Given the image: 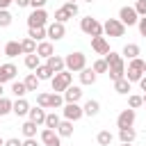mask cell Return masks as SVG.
<instances>
[{
    "instance_id": "obj_1",
    "label": "cell",
    "mask_w": 146,
    "mask_h": 146,
    "mask_svg": "<svg viewBox=\"0 0 146 146\" xmlns=\"http://www.w3.org/2000/svg\"><path fill=\"white\" fill-rule=\"evenodd\" d=\"M64 68L71 71V73H80L82 68H87V55L75 50V52H68L64 57Z\"/></svg>"
},
{
    "instance_id": "obj_2",
    "label": "cell",
    "mask_w": 146,
    "mask_h": 146,
    "mask_svg": "<svg viewBox=\"0 0 146 146\" xmlns=\"http://www.w3.org/2000/svg\"><path fill=\"white\" fill-rule=\"evenodd\" d=\"M50 84H52V91L55 94H64L71 84H73V73L71 71H59V73H55L52 78H50Z\"/></svg>"
},
{
    "instance_id": "obj_3",
    "label": "cell",
    "mask_w": 146,
    "mask_h": 146,
    "mask_svg": "<svg viewBox=\"0 0 146 146\" xmlns=\"http://www.w3.org/2000/svg\"><path fill=\"white\" fill-rule=\"evenodd\" d=\"M80 30L87 34V36H103V23L100 21H96V18H91V16H84V18H80Z\"/></svg>"
},
{
    "instance_id": "obj_4",
    "label": "cell",
    "mask_w": 146,
    "mask_h": 146,
    "mask_svg": "<svg viewBox=\"0 0 146 146\" xmlns=\"http://www.w3.org/2000/svg\"><path fill=\"white\" fill-rule=\"evenodd\" d=\"M144 59L141 57H135V59H130V64H128V68H125V80L132 84V82H139L141 80V75H144Z\"/></svg>"
},
{
    "instance_id": "obj_5",
    "label": "cell",
    "mask_w": 146,
    "mask_h": 146,
    "mask_svg": "<svg viewBox=\"0 0 146 146\" xmlns=\"http://www.w3.org/2000/svg\"><path fill=\"white\" fill-rule=\"evenodd\" d=\"M103 34H107V36H112V39H119V36L125 34V25H123L119 18H107V21L103 23Z\"/></svg>"
},
{
    "instance_id": "obj_6",
    "label": "cell",
    "mask_w": 146,
    "mask_h": 146,
    "mask_svg": "<svg viewBox=\"0 0 146 146\" xmlns=\"http://www.w3.org/2000/svg\"><path fill=\"white\" fill-rule=\"evenodd\" d=\"M62 114H64V119L66 121H80L82 116H84V112H82V105L80 103H64V107H62Z\"/></svg>"
},
{
    "instance_id": "obj_7",
    "label": "cell",
    "mask_w": 146,
    "mask_h": 146,
    "mask_svg": "<svg viewBox=\"0 0 146 146\" xmlns=\"http://www.w3.org/2000/svg\"><path fill=\"white\" fill-rule=\"evenodd\" d=\"M119 21L125 25V27H132V25H137V21H139V16H137V11H135V7H121L119 9Z\"/></svg>"
},
{
    "instance_id": "obj_8",
    "label": "cell",
    "mask_w": 146,
    "mask_h": 146,
    "mask_svg": "<svg viewBox=\"0 0 146 146\" xmlns=\"http://www.w3.org/2000/svg\"><path fill=\"white\" fill-rule=\"evenodd\" d=\"M46 25H48L46 9H32V14L27 16V27H46Z\"/></svg>"
},
{
    "instance_id": "obj_9",
    "label": "cell",
    "mask_w": 146,
    "mask_h": 146,
    "mask_svg": "<svg viewBox=\"0 0 146 146\" xmlns=\"http://www.w3.org/2000/svg\"><path fill=\"white\" fill-rule=\"evenodd\" d=\"M64 34H66V27H64V23H57V21H52L50 25H46V36H48L50 41H59V39H64Z\"/></svg>"
},
{
    "instance_id": "obj_10",
    "label": "cell",
    "mask_w": 146,
    "mask_h": 146,
    "mask_svg": "<svg viewBox=\"0 0 146 146\" xmlns=\"http://www.w3.org/2000/svg\"><path fill=\"white\" fill-rule=\"evenodd\" d=\"M135 110H130V107H125V110H121V114L116 116V128H132L135 125Z\"/></svg>"
},
{
    "instance_id": "obj_11",
    "label": "cell",
    "mask_w": 146,
    "mask_h": 146,
    "mask_svg": "<svg viewBox=\"0 0 146 146\" xmlns=\"http://www.w3.org/2000/svg\"><path fill=\"white\" fill-rule=\"evenodd\" d=\"M41 144H43V146H62V137L57 135V130L43 128V130H41Z\"/></svg>"
},
{
    "instance_id": "obj_12",
    "label": "cell",
    "mask_w": 146,
    "mask_h": 146,
    "mask_svg": "<svg viewBox=\"0 0 146 146\" xmlns=\"http://www.w3.org/2000/svg\"><path fill=\"white\" fill-rule=\"evenodd\" d=\"M16 73H18V68L14 66V64H0V84H5V82H14V78H16Z\"/></svg>"
},
{
    "instance_id": "obj_13",
    "label": "cell",
    "mask_w": 146,
    "mask_h": 146,
    "mask_svg": "<svg viewBox=\"0 0 146 146\" xmlns=\"http://www.w3.org/2000/svg\"><path fill=\"white\" fill-rule=\"evenodd\" d=\"M91 48H94L96 55H103V57L110 52V43H107L105 36H94V39H91Z\"/></svg>"
},
{
    "instance_id": "obj_14",
    "label": "cell",
    "mask_w": 146,
    "mask_h": 146,
    "mask_svg": "<svg viewBox=\"0 0 146 146\" xmlns=\"http://www.w3.org/2000/svg\"><path fill=\"white\" fill-rule=\"evenodd\" d=\"M62 96H64V103H80V98H82V87L71 84Z\"/></svg>"
},
{
    "instance_id": "obj_15",
    "label": "cell",
    "mask_w": 146,
    "mask_h": 146,
    "mask_svg": "<svg viewBox=\"0 0 146 146\" xmlns=\"http://www.w3.org/2000/svg\"><path fill=\"white\" fill-rule=\"evenodd\" d=\"M36 55H39L41 59H48V57H52V55H55L52 41H39V43H36Z\"/></svg>"
},
{
    "instance_id": "obj_16",
    "label": "cell",
    "mask_w": 146,
    "mask_h": 146,
    "mask_svg": "<svg viewBox=\"0 0 146 146\" xmlns=\"http://www.w3.org/2000/svg\"><path fill=\"white\" fill-rule=\"evenodd\" d=\"M107 75H110V80H112V82H116V80L125 78V62H119V64L110 66V68H107Z\"/></svg>"
},
{
    "instance_id": "obj_17",
    "label": "cell",
    "mask_w": 146,
    "mask_h": 146,
    "mask_svg": "<svg viewBox=\"0 0 146 146\" xmlns=\"http://www.w3.org/2000/svg\"><path fill=\"white\" fill-rule=\"evenodd\" d=\"M11 112H14L16 116H27V112H30V103H27L25 98H16L14 105H11Z\"/></svg>"
},
{
    "instance_id": "obj_18",
    "label": "cell",
    "mask_w": 146,
    "mask_h": 146,
    "mask_svg": "<svg viewBox=\"0 0 146 146\" xmlns=\"http://www.w3.org/2000/svg\"><path fill=\"white\" fill-rule=\"evenodd\" d=\"M46 114H48V112H46L43 107H39V105H36V107H30V112H27L30 121H34L36 125H43V121H46Z\"/></svg>"
},
{
    "instance_id": "obj_19",
    "label": "cell",
    "mask_w": 146,
    "mask_h": 146,
    "mask_svg": "<svg viewBox=\"0 0 146 146\" xmlns=\"http://www.w3.org/2000/svg\"><path fill=\"white\" fill-rule=\"evenodd\" d=\"M139 55H141V48H139L137 43H125L123 50H121V57H125V59H135V57H139Z\"/></svg>"
},
{
    "instance_id": "obj_20",
    "label": "cell",
    "mask_w": 146,
    "mask_h": 146,
    "mask_svg": "<svg viewBox=\"0 0 146 146\" xmlns=\"http://www.w3.org/2000/svg\"><path fill=\"white\" fill-rule=\"evenodd\" d=\"M46 66H48L52 73H59V71H64V57L52 55V57H48V59H46Z\"/></svg>"
},
{
    "instance_id": "obj_21",
    "label": "cell",
    "mask_w": 146,
    "mask_h": 146,
    "mask_svg": "<svg viewBox=\"0 0 146 146\" xmlns=\"http://www.w3.org/2000/svg\"><path fill=\"white\" fill-rule=\"evenodd\" d=\"M36 130H39V125H36L34 121H30V119H27V121L21 125V132H23V137H25V139H32V137H36Z\"/></svg>"
},
{
    "instance_id": "obj_22",
    "label": "cell",
    "mask_w": 146,
    "mask_h": 146,
    "mask_svg": "<svg viewBox=\"0 0 146 146\" xmlns=\"http://www.w3.org/2000/svg\"><path fill=\"white\" fill-rule=\"evenodd\" d=\"M135 137H137V130H135V128H119V139H121V144H132Z\"/></svg>"
},
{
    "instance_id": "obj_23",
    "label": "cell",
    "mask_w": 146,
    "mask_h": 146,
    "mask_svg": "<svg viewBox=\"0 0 146 146\" xmlns=\"http://www.w3.org/2000/svg\"><path fill=\"white\" fill-rule=\"evenodd\" d=\"M78 75H80V84H94V82H96V78H98V75L94 73V68H89V66H87V68H82Z\"/></svg>"
},
{
    "instance_id": "obj_24",
    "label": "cell",
    "mask_w": 146,
    "mask_h": 146,
    "mask_svg": "<svg viewBox=\"0 0 146 146\" xmlns=\"http://www.w3.org/2000/svg\"><path fill=\"white\" fill-rule=\"evenodd\" d=\"M64 107V96L62 94H48V110H62Z\"/></svg>"
},
{
    "instance_id": "obj_25",
    "label": "cell",
    "mask_w": 146,
    "mask_h": 146,
    "mask_svg": "<svg viewBox=\"0 0 146 146\" xmlns=\"http://www.w3.org/2000/svg\"><path fill=\"white\" fill-rule=\"evenodd\" d=\"M82 112H84V116H96L98 112H100V103L98 100H87L84 105H82Z\"/></svg>"
},
{
    "instance_id": "obj_26",
    "label": "cell",
    "mask_w": 146,
    "mask_h": 146,
    "mask_svg": "<svg viewBox=\"0 0 146 146\" xmlns=\"http://www.w3.org/2000/svg\"><path fill=\"white\" fill-rule=\"evenodd\" d=\"M5 55H7L9 59L23 55V52H21V41H7V46H5Z\"/></svg>"
},
{
    "instance_id": "obj_27",
    "label": "cell",
    "mask_w": 146,
    "mask_h": 146,
    "mask_svg": "<svg viewBox=\"0 0 146 146\" xmlns=\"http://www.w3.org/2000/svg\"><path fill=\"white\" fill-rule=\"evenodd\" d=\"M57 135H59V137H71V135H73V121L62 119L59 125H57Z\"/></svg>"
},
{
    "instance_id": "obj_28",
    "label": "cell",
    "mask_w": 146,
    "mask_h": 146,
    "mask_svg": "<svg viewBox=\"0 0 146 146\" xmlns=\"http://www.w3.org/2000/svg\"><path fill=\"white\" fill-rule=\"evenodd\" d=\"M39 82H41V80H39L34 73H27V75H25V80H23V84H25V89H27V91H39Z\"/></svg>"
},
{
    "instance_id": "obj_29",
    "label": "cell",
    "mask_w": 146,
    "mask_h": 146,
    "mask_svg": "<svg viewBox=\"0 0 146 146\" xmlns=\"http://www.w3.org/2000/svg\"><path fill=\"white\" fill-rule=\"evenodd\" d=\"M21 52H23V55H32V52H36V41H32L30 36H25V39L21 41Z\"/></svg>"
},
{
    "instance_id": "obj_30",
    "label": "cell",
    "mask_w": 146,
    "mask_h": 146,
    "mask_svg": "<svg viewBox=\"0 0 146 146\" xmlns=\"http://www.w3.org/2000/svg\"><path fill=\"white\" fill-rule=\"evenodd\" d=\"M59 114L57 112H50V114H46V121H43V125L48 128V130H57V125H59Z\"/></svg>"
},
{
    "instance_id": "obj_31",
    "label": "cell",
    "mask_w": 146,
    "mask_h": 146,
    "mask_svg": "<svg viewBox=\"0 0 146 146\" xmlns=\"http://www.w3.org/2000/svg\"><path fill=\"white\" fill-rule=\"evenodd\" d=\"M27 36H30L32 41L39 43V41L46 39V27H30V30H27Z\"/></svg>"
},
{
    "instance_id": "obj_32",
    "label": "cell",
    "mask_w": 146,
    "mask_h": 146,
    "mask_svg": "<svg viewBox=\"0 0 146 146\" xmlns=\"http://www.w3.org/2000/svg\"><path fill=\"white\" fill-rule=\"evenodd\" d=\"M25 66H27L30 71H36V68L41 66V57H39L36 52H32V55H25Z\"/></svg>"
},
{
    "instance_id": "obj_33",
    "label": "cell",
    "mask_w": 146,
    "mask_h": 146,
    "mask_svg": "<svg viewBox=\"0 0 146 146\" xmlns=\"http://www.w3.org/2000/svg\"><path fill=\"white\" fill-rule=\"evenodd\" d=\"M130 87H132V84H130L125 78H121V80H116V82H114V91H116V94H121V96L130 94Z\"/></svg>"
},
{
    "instance_id": "obj_34",
    "label": "cell",
    "mask_w": 146,
    "mask_h": 146,
    "mask_svg": "<svg viewBox=\"0 0 146 146\" xmlns=\"http://www.w3.org/2000/svg\"><path fill=\"white\" fill-rule=\"evenodd\" d=\"M112 139H114V135H112L110 130H100V132L96 135V141H98L100 146H110V144H112Z\"/></svg>"
},
{
    "instance_id": "obj_35",
    "label": "cell",
    "mask_w": 146,
    "mask_h": 146,
    "mask_svg": "<svg viewBox=\"0 0 146 146\" xmlns=\"http://www.w3.org/2000/svg\"><path fill=\"white\" fill-rule=\"evenodd\" d=\"M34 75H36L39 80H50V78H52L55 73H52V71H50V68H48L46 64H41V66H39L36 71H34Z\"/></svg>"
},
{
    "instance_id": "obj_36",
    "label": "cell",
    "mask_w": 146,
    "mask_h": 146,
    "mask_svg": "<svg viewBox=\"0 0 146 146\" xmlns=\"http://www.w3.org/2000/svg\"><path fill=\"white\" fill-rule=\"evenodd\" d=\"M11 94L16 96V98H25V94H27V89H25V84L23 82H11Z\"/></svg>"
},
{
    "instance_id": "obj_37",
    "label": "cell",
    "mask_w": 146,
    "mask_h": 146,
    "mask_svg": "<svg viewBox=\"0 0 146 146\" xmlns=\"http://www.w3.org/2000/svg\"><path fill=\"white\" fill-rule=\"evenodd\" d=\"M103 59L107 62V68H110V66H114V64H119V62H123V57H121L119 52H114V50H110V52H107Z\"/></svg>"
},
{
    "instance_id": "obj_38",
    "label": "cell",
    "mask_w": 146,
    "mask_h": 146,
    "mask_svg": "<svg viewBox=\"0 0 146 146\" xmlns=\"http://www.w3.org/2000/svg\"><path fill=\"white\" fill-rule=\"evenodd\" d=\"M141 105H144V100H141L139 94H128V107H130V110H137V107H141Z\"/></svg>"
},
{
    "instance_id": "obj_39",
    "label": "cell",
    "mask_w": 146,
    "mask_h": 146,
    "mask_svg": "<svg viewBox=\"0 0 146 146\" xmlns=\"http://www.w3.org/2000/svg\"><path fill=\"white\" fill-rule=\"evenodd\" d=\"M14 21V16L9 14V9H0V27H9Z\"/></svg>"
},
{
    "instance_id": "obj_40",
    "label": "cell",
    "mask_w": 146,
    "mask_h": 146,
    "mask_svg": "<svg viewBox=\"0 0 146 146\" xmlns=\"http://www.w3.org/2000/svg\"><path fill=\"white\" fill-rule=\"evenodd\" d=\"M11 105H14V103H11L9 98H0V119L7 116V114L11 112Z\"/></svg>"
},
{
    "instance_id": "obj_41",
    "label": "cell",
    "mask_w": 146,
    "mask_h": 146,
    "mask_svg": "<svg viewBox=\"0 0 146 146\" xmlns=\"http://www.w3.org/2000/svg\"><path fill=\"white\" fill-rule=\"evenodd\" d=\"M68 18H73V16H71V14H68L64 7H59V9L55 11V21H57V23H66Z\"/></svg>"
},
{
    "instance_id": "obj_42",
    "label": "cell",
    "mask_w": 146,
    "mask_h": 146,
    "mask_svg": "<svg viewBox=\"0 0 146 146\" xmlns=\"http://www.w3.org/2000/svg\"><path fill=\"white\" fill-rule=\"evenodd\" d=\"M91 68H94L96 75H98V73H107V62H105V59H96V62L91 64Z\"/></svg>"
},
{
    "instance_id": "obj_43",
    "label": "cell",
    "mask_w": 146,
    "mask_h": 146,
    "mask_svg": "<svg viewBox=\"0 0 146 146\" xmlns=\"http://www.w3.org/2000/svg\"><path fill=\"white\" fill-rule=\"evenodd\" d=\"M36 105H39V107H43V110H48V94H46V91L36 94Z\"/></svg>"
},
{
    "instance_id": "obj_44",
    "label": "cell",
    "mask_w": 146,
    "mask_h": 146,
    "mask_svg": "<svg viewBox=\"0 0 146 146\" xmlns=\"http://www.w3.org/2000/svg\"><path fill=\"white\" fill-rule=\"evenodd\" d=\"M135 11H137V16H146V0H137L135 2Z\"/></svg>"
},
{
    "instance_id": "obj_45",
    "label": "cell",
    "mask_w": 146,
    "mask_h": 146,
    "mask_svg": "<svg viewBox=\"0 0 146 146\" xmlns=\"http://www.w3.org/2000/svg\"><path fill=\"white\" fill-rule=\"evenodd\" d=\"M137 30H139V34L146 39V16H139V21H137Z\"/></svg>"
},
{
    "instance_id": "obj_46",
    "label": "cell",
    "mask_w": 146,
    "mask_h": 146,
    "mask_svg": "<svg viewBox=\"0 0 146 146\" xmlns=\"http://www.w3.org/2000/svg\"><path fill=\"white\" fill-rule=\"evenodd\" d=\"M64 9H66V11L71 14V16H78V11H80L75 2H64Z\"/></svg>"
},
{
    "instance_id": "obj_47",
    "label": "cell",
    "mask_w": 146,
    "mask_h": 146,
    "mask_svg": "<svg viewBox=\"0 0 146 146\" xmlns=\"http://www.w3.org/2000/svg\"><path fill=\"white\" fill-rule=\"evenodd\" d=\"M30 7L32 9H43L46 7V0H30Z\"/></svg>"
},
{
    "instance_id": "obj_48",
    "label": "cell",
    "mask_w": 146,
    "mask_h": 146,
    "mask_svg": "<svg viewBox=\"0 0 146 146\" xmlns=\"http://www.w3.org/2000/svg\"><path fill=\"white\" fill-rule=\"evenodd\" d=\"M21 144H23L21 139H16V137H11V139H5V144H2V146H21Z\"/></svg>"
},
{
    "instance_id": "obj_49",
    "label": "cell",
    "mask_w": 146,
    "mask_h": 146,
    "mask_svg": "<svg viewBox=\"0 0 146 146\" xmlns=\"http://www.w3.org/2000/svg\"><path fill=\"white\" fill-rule=\"evenodd\" d=\"M21 146H39V141H36V137H32V139H25Z\"/></svg>"
},
{
    "instance_id": "obj_50",
    "label": "cell",
    "mask_w": 146,
    "mask_h": 146,
    "mask_svg": "<svg viewBox=\"0 0 146 146\" xmlns=\"http://www.w3.org/2000/svg\"><path fill=\"white\" fill-rule=\"evenodd\" d=\"M139 89L146 94V75H141V80H139Z\"/></svg>"
},
{
    "instance_id": "obj_51",
    "label": "cell",
    "mask_w": 146,
    "mask_h": 146,
    "mask_svg": "<svg viewBox=\"0 0 146 146\" xmlns=\"http://www.w3.org/2000/svg\"><path fill=\"white\" fill-rule=\"evenodd\" d=\"M18 7H30V0H14Z\"/></svg>"
},
{
    "instance_id": "obj_52",
    "label": "cell",
    "mask_w": 146,
    "mask_h": 146,
    "mask_svg": "<svg viewBox=\"0 0 146 146\" xmlns=\"http://www.w3.org/2000/svg\"><path fill=\"white\" fill-rule=\"evenodd\" d=\"M11 2H14V0H0V9H7Z\"/></svg>"
},
{
    "instance_id": "obj_53",
    "label": "cell",
    "mask_w": 146,
    "mask_h": 146,
    "mask_svg": "<svg viewBox=\"0 0 146 146\" xmlns=\"http://www.w3.org/2000/svg\"><path fill=\"white\" fill-rule=\"evenodd\" d=\"M2 91H5V89H2V84H0V98H2Z\"/></svg>"
},
{
    "instance_id": "obj_54",
    "label": "cell",
    "mask_w": 146,
    "mask_h": 146,
    "mask_svg": "<svg viewBox=\"0 0 146 146\" xmlns=\"http://www.w3.org/2000/svg\"><path fill=\"white\" fill-rule=\"evenodd\" d=\"M141 100H144V105H146V94H144V96H141Z\"/></svg>"
},
{
    "instance_id": "obj_55",
    "label": "cell",
    "mask_w": 146,
    "mask_h": 146,
    "mask_svg": "<svg viewBox=\"0 0 146 146\" xmlns=\"http://www.w3.org/2000/svg\"><path fill=\"white\" fill-rule=\"evenodd\" d=\"M2 144H5V139H2V137H0V146H2Z\"/></svg>"
},
{
    "instance_id": "obj_56",
    "label": "cell",
    "mask_w": 146,
    "mask_h": 146,
    "mask_svg": "<svg viewBox=\"0 0 146 146\" xmlns=\"http://www.w3.org/2000/svg\"><path fill=\"white\" fill-rule=\"evenodd\" d=\"M121 146H132V144H121Z\"/></svg>"
},
{
    "instance_id": "obj_57",
    "label": "cell",
    "mask_w": 146,
    "mask_h": 146,
    "mask_svg": "<svg viewBox=\"0 0 146 146\" xmlns=\"http://www.w3.org/2000/svg\"><path fill=\"white\" fill-rule=\"evenodd\" d=\"M144 75H146V64H144Z\"/></svg>"
},
{
    "instance_id": "obj_58",
    "label": "cell",
    "mask_w": 146,
    "mask_h": 146,
    "mask_svg": "<svg viewBox=\"0 0 146 146\" xmlns=\"http://www.w3.org/2000/svg\"><path fill=\"white\" fill-rule=\"evenodd\" d=\"M66 2H75V0H66Z\"/></svg>"
},
{
    "instance_id": "obj_59",
    "label": "cell",
    "mask_w": 146,
    "mask_h": 146,
    "mask_svg": "<svg viewBox=\"0 0 146 146\" xmlns=\"http://www.w3.org/2000/svg\"><path fill=\"white\" fill-rule=\"evenodd\" d=\"M84 2H94V0H84Z\"/></svg>"
}]
</instances>
